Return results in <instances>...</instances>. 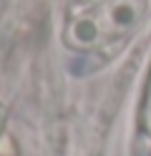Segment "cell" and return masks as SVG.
Listing matches in <instances>:
<instances>
[{"instance_id": "6da1fadb", "label": "cell", "mask_w": 151, "mask_h": 156, "mask_svg": "<svg viewBox=\"0 0 151 156\" xmlns=\"http://www.w3.org/2000/svg\"><path fill=\"white\" fill-rule=\"evenodd\" d=\"M144 10H146V0H113L93 18L103 35H118L131 30L141 20Z\"/></svg>"}, {"instance_id": "7a4b0ae2", "label": "cell", "mask_w": 151, "mask_h": 156, "mask_svg": "<svg viewBox=\"0 0 151 156\" xmlns=\"http://www.w3.org/2000/svg\"><path fill=\"white\" fill-rule=\"evenodd\" d=\"M68 38L78 48H91V45H98L103 41V33H101V28H98L93 15H83V18H78V20L70 23Z\"/></svg>"}]
</instances>
